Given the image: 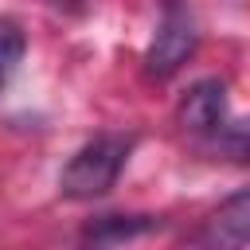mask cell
I'll return each instance as SVG.
<instances>
[{"mask_svg":"<svg viewBox=\"0 0 250 250\" xmlns=\"http://www.w3.org/2000/svg\"><path fill=\"white\" fill-rule=\"evenodd\" d=\"M180 129L203 148L223 125H227V117H230V105H227V86L219 82V78H199L188 94H184V102H180Z\"/></svg>","mask_w":250,"mask_h":250,"instance_id":"4","label":"cell"},{"mask_svg":"<svg viewBox=\"0 0 250 250\" xmlns=\"http://www.w3.org/2000/svg\"><path fill=\"white\" fill-rule=\"evenodd\" d=\"M184 250H250V184L227 195L191 230Z\"/></svg>","mask_w":250,"mask_h":250,"instance_id":"3","label":"cell"},{"mask_svg":"<svg viewBox=\"0 0 250 250\" xmlns=\"http://www.w3.org/2000/svg\"><path fill=\"white\" fill-rule=\"evenodd\" d=\"M152 227H156L152 215H102V219H94L86 227V238H90V246L105 250V246L129 242V238H137V234H145Z\"/></svg>","mask_w":250,"mask_h":250,"instance_id":"5","label":"cell"},{"mask_svg":"<svg viewBox=\"0 0 250 250\" xmlns=\"http://www.w3.org/2000/svg\"><path fill=\"white\" fill-rule=\"evenodd\" d=\"M137 148V137L133 133H117V129H105L98 137H90L59 172V191L66 199H98L105 195L117 176L125 172L129 156Z\"/></svg>","mask_w":250,"mask_h":250,"instance_id":"1","label":"cell"},{"mask_svg":"<svg viewBox=\"0 0 250 250\" xmlns=\"http://www.w3.org/2000/svg\"><path fill=\"white\" fill-rule=\"evenodd\" d=\"M199 47V23L188 8H164L148 47H145V70L148 78H172Z\"/></svg>","mask_w":250,"mask_h":250,"instance_id":"2","label":"cell"},{"mask_svg":"<svg viewBox=\"0 0 250 250\" xmlns=\"http://www.w3.org/2000/svg\"><path fill=\"white\" fill-rule=\"evenodd\" d=\"M203 152L246 164V160H250V121H242V117H227V125L203 145Z\"/></svg>","mask_w":250,"mask_h":250,"instance_id":"6","label":"cell"},{"mask_svg":"<svg viewBox=\"0 0 250 250\" xmlns=\"http://www.w3.org/2000/svg\"><path fill=\"white\" fill-rule=\"evenodd\" d=\"M86 250H98V246H86Z\"/></svg>","mask_w":250,"mask_h":250,"instance_id":"8","label":"cell"},{"mask_svg":"<svg viewBox=\"0 0 250 250\" xmlns=\"http://www.w3.org/2000/svg\"><path fill=\"white\" fill-rule=\"evenodd\" d=\"M23 51H27L23 27H20L16 20H8V16H0V94H4V86L12 82V74H16L20 59H23Z\"/></svg>","mask_w":250,"mask_h":250,"instance_id":"7","label":"cell"}]
</instances>
